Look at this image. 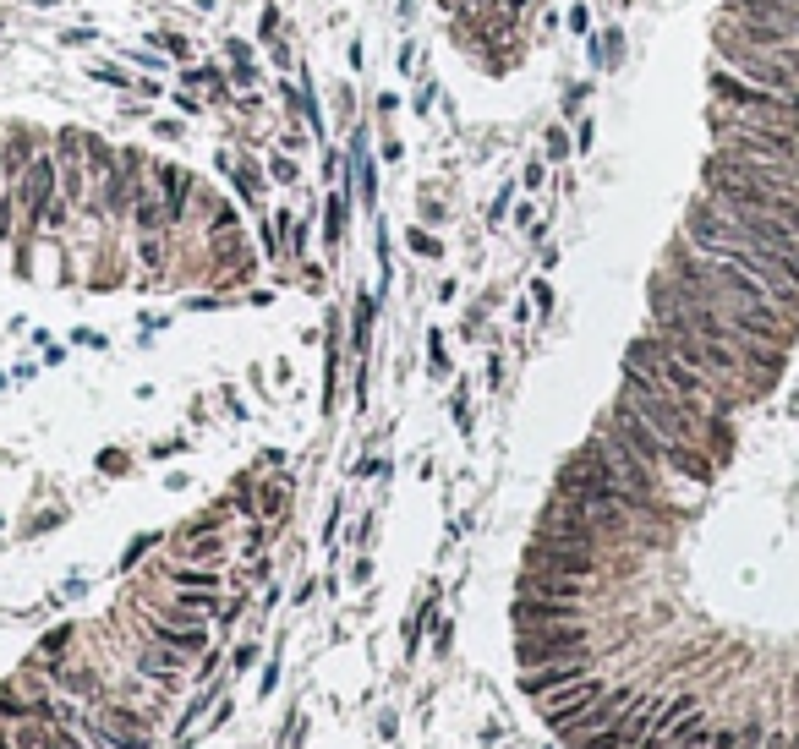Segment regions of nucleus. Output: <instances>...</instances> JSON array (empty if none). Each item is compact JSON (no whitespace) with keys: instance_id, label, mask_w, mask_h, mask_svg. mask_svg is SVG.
I'll list each match as a JSON object with an SVG mask.
<instances>
[{"instance_id":"23","label":"nucleus","mask_w":799,"mask_h":749,"mask_svg":"<svg viewBox=\"0 0 799 749\" xmlns=\"http://www.w3.org/2000/svg\"><path fill=\"white\" fill-rule=\"evenodd\" d=\"M148 132H154L159 143H181V137H187V126H181V121H170V115H165V121H148Z\"/></svg>"},{"instance_id":"20","label":"nucleus","mask_w":799,"mask_h":749,"mask_svg":"<svg viewBox=\"0 0 799 749\" xmlns=\"http://www.w3.org/2000/svg\"><path fill=\"white\" fill-rule=\"evenodd\" d=\"M55 44H61V50H94V44H99V28L77 22V28H61V33H55Z\"/></svg>"},{"instance_id":"18","label":"nucleus","mask_w":799,"mask_h":749,"mask_svg":"<svg viewBox=\"0 0 799 749\" xmlns=\"http://www.w3.org/2000/svg\"><path fill=\"white\" fill-rule=\"evenodd\" d=\"M170 580H176L181 591H219V575H214V569H187V564H176V569H170Z\"/></svg>"},{"instance_id":"6","label":"nucleus","mask_w":799,"mask_h":749,"mask_svg":"<svg viewBox=\"0 0 799 749\" xmlns=\"http://www.w3.org/2000/svg\"><path fill=\"white\" fill-rule=\"evenodd\" d=\"M148 181H154L159 203H165V230H181L192 219V197H198V175L170 159H148Z\"/></svg>"},{"instance_id":"37","label":"nucleus","mask_w":799,"mask_h":749,"mask_svg":"<svg viewBox=\"0 0 799 749\" xmlns=\"http://www.w3.org/2000/svg\"><path fill=\"white\" fill-rule=\"evenodd\" d=\"M794 749H799V744H794Z\"/></svg>"},{"instance_id":"3","label":"nucleus","mask_w":799,"mask_h":749,"mask_svg":"<svg viewBox=\"0 0 799 749\" xmlns=\"http://www.w3.org/2000/svg\"><path fill=\"white\" fill-rule=\"evenodd\" d=\"M602 432L608 438H619L624 449L635 454V460H646L652 471H679V476H690L696 487H706L717 476V465H712V454L706 449H696V443H668V438H657L652 427H646L635 411H624V405H613V416L602 421Z\"/></svg>"},{"instance_id":"26","label":"nucleus","mask_w":799,"mask_h":749,"mask_svg":"<svg viewBox=\"0 0 799 749\" xmlns=\"http://www.w3.org/2000/svg\"><path fill=\"white\" fill-rule=\"evenodd\" d=\"M148 547H159V536H154V531H148V536H137V542H132V547H126V553H121V569H132V564H137V558H143V553H148Z\"/></svg>"},{"instance_id":"24","label":"nucleus","mask_w":799,"mask_h":749,"mask_svg":"<svg viewBox=\"0 0 799 749\" xmlns=\"http://www.w3.org/2000/svg\"><path fill=\"white\" fill-rule=\"evenodd\" d=\"M258 39H263V44H280V11H274V6H263V22H258Z\"/></svg>"},{"instance_id":"32","label":"nucleus","mask_w":799,"mask_h":749,"mask_svg":"<svg viewBox=\"0 0 799 749\" xmlns=\"http://www.w3.org/2000/svg\"><path fill=\"white\" fill-rule=\"evenodd\" d=\"M269 175H274V181H296V165H291V159H269Z\"/></svg>"},{"instance_id":"14","label":"nucleus","mask_w":799,"mask_h":749,"mask_svg":"<svg viewBox=\"0 0 799 749\" xmlns=\"http://www.w3.org/2000/svg\"><path fill=\"white\" fill-rule=\"evenodd\" d=\"M115 154H121V148L110 143V137H99V132H83V170H88V181H104V175H110V165H115Z\"/></svg>"},{"instance_id":"4","label":"nucleus","mask_w":799,"mask_h":749,"mask_svg":"<svg viewBox=\"0 0 799 749\" xmlns=\"http://www.w3.org/2000/svg\"><path fill=\"white\" fill-rule=\"evenodd\" d=\"M706 197H717L723 208H761V214H778L799 225V192H778V186H756V181H739V175H723L717 165L701 170Z\"/></svg>"},{"instance_id":"10","label":"nucleus","mask_w":799,"mask_h":749,"mask_svg":"<svg viewBox=\"0 0 799 749\" xmlns=\"http://www.w3.org/2000/svg\"><path fill=\"white\" fill-rule=\"evenodd\" d=\"M575 678H586V657H581V662H542V667H526L520 689L537 700V695H548V689H559V684H575Z\"/></svg>"},{"instance_id":"22","label":"nucleus","mask_w":799,"mask_h":749,"mask_svg":"<svg viewBox=\"0 0 799 749\" xmlns=\"http://www.w3.org/2000/svg\"><path fill=\"white\" fill-rule=\"evenodd\" d=\"M285 503H291V487H269V493H263V503H258V509L269 514V520H280V514H285Z\"/></svg>"},{"instance_id":"12","label":"nucleus","mask_w":799,"mask_h":749,"mask_svg":"<svg viewBox=\"0 0 799 749\" xmlns=\"http://www.w3.org/2000/svg\"><path fill=\"white\" fill-rule=\"evenodd\" d=\"M187 662H192L187 651H176V646H159V640H154V646H143V651H137V667H143L148 678H165V684H176V678H181V667H187Z\"/></svg>"},{"instance_id":"27","label":"nucleus","mask_w":799,"mask_h":749,"mask_svg":"<svg viewBox=\"0 0 799 749\" xmlns=\"http://www.w3.org/2000/svg\"><path fill=\"white\" fill-rule=\"evenodd\" d=\"M340 230H345V197L334 192L329 197V241H340Z\"/></svg>"},{"instance_id":"28","label":"nucleus","mask_w":799,"mask_h":749,"mask_svg":"<svg viewBox=\"0 0 799 749\" xmlns=\"http://www.w3.org/2000/svg\"><path fill=\"white\" fill-rule=\"evenodd\" d=\"M542 154H548V159H564V154H570V137H564L559 126H553V132H548V143H542Z\"/></svg>"},{"instance_id":"35","label":"nucleus","mask_w":799,"mask_h":749,"mask_svg":"<svg viewBox=\"0 0 799 749\" xmlns=\"http://www.w3.org/2000/svg\"><path fill=\"white\" fill-rule=\"evenodd\" d=\"M28 11H55V6H66V0H22Z\"/></svg>"},{"instance_id":"7","label":"nucleus","mask_w":799,"mask_h":749,"mask_svg":"<svg viewBox=\"0 0 799 749\" xmlns=\"http://www.w3.org/2000/svg\"><path fill=\"white\" fill-rule=\"evenodd\" d=\"M526 569L537 575H570V580H592L597 575V553L575 542H553V536H537V547L526 553Z\"/></svg>"},{"instance_id":"5","label":"nucleus","mask_w":799,"mask_h":749,"mask_svg":"<svg viewBox=\"0 0 799 749\" xmlns=\"http://www.w3.org/2000/svg\"><path fill=\"white\" fill-rule=\"evenodd\" d=\"M515 651H520V662H526V667H542V662H581V657H586V624L520 629Z\"/></svg>"},{"instance_id":"29","label":"nucleus","mask_w":799,"mask_h":749,"mask_svg":"<svg viewBox=\"0 0 799 749\" xmlns=\"http://www.w3.org/2000/svg\"><path fill=\"white\" fill-rule=\"evenodd\" d=\"M170 99H176V110H181V115H198V110H203V99H198L192 88H176Z\"/></svg>"},{"instance_id":"31","label":"nucleus","mask_w":799,"mask_h":749,"mask_svg":"<svg viewBox=\"0 0 799 749\" xmlns=\"http://www.w3.org/2000/svg\"><path fill=\"white\" fill-rule=\"evenodd\" d=\"M570 28L581 33V39H592V17H586V6H575V11H570Z\"/></svg>"},{"instance_id":"13","label":"nucleus","mask_w":799,"mask_h":749,"mask_svg":"<svg viewBox=\"0 0 799 749\" xmlns=\"http://www.w3.org/2000/svg\"><path fill=\"white\" fill-rule=\"evenodd\" d=\"M581 591H586V580H570V575H537V569H526V580H520V596H553V602H575Z\"/></svg>"},{"instance_id":"19","label":"nucleus","mask_w":799,"mask_h":749,"mask_svg":"<svg viewBox=\"0 0 799 749\" xmlns=\"http://www.w3.org/2000/svg\"><path fill=\"white\" fill-rule=\"evenodd\" d=\"M219 547H225V542H219L214 531H203V536H187V547H181V553H187L192 564H214V558H219Z\"/></svg>"},{"instance_id":"2","label":"nucleus","mask_w":799,"mask_h":749,"mask_svg":"<svg viewBox=\"0 0 799 749\" xmlns=\"http://www.w3.org/2000/svg\"><path fill=\"white\" fill-rule=\"evenodd\" d=\"M624 372H635L641 383H652V389H663V394H674V400L696 405V411H706V416H723L728 405H734L723 389H717V383H706L701 372H690L657 334L635 339V345L624 350Z\"/></svg>"},{"instance_id":"25","label":"nucleus","mask_w":799,"mask_h":749,"mask_svg":"<svg viewBox=\"0 0 799 749\" xmlns=\"http://www.w3.org/2000/svg\"><path fill=\"white\" fill-rule=\"evenodd\" d=\"M258 83V66L252 61H230V88H252Z\"/></svg>"},{"instance_id":"9","label":"nucleus","mask_w":799,"mask_h":749,"mask_svg":"<svg viewBox=\"0 0 799 749\" xmlns=\"http://www.w3.org/2000/svg\"><path fill=\"white\" fill-rule=\"evenodd\" d=\"M515 624L520 629H548V624H581L570 602H553V596H520L515 602Z\"/></svg>"},{"instance_id":"17","label":"nucleus","mask_w":799,"mask_h":749,"mask_svg":"<svg viewBox=\"0 0 799 749\" xmlns=\"http://www.w3.org/2000/svg\"><path fill=\"white\" fill-rule=\"evenodd\" d=\"M143 44H154V50H165V55H170V61H176V66H187V61H192V39H187V33L154 28V33H148V39H143Z\"/></svg>"},{"instance_id":"34","label":"nucleus","mask_w":799,"mask_h":749,"mask_svg":"<svg viewBox=\"0 0 799 749\" xmlns=\"http://www.w3.org/2000/svg\"><path fill=\"white\" fill-rule=\"evenodd\" d=\"M72 339H77V345H94V350H99V345H104V334H94V329H77V334H72Z\"/></svg>"},{"instance_id":"1","label":"nucleus","mask_w":799,"mask_h":749,"mask_svg":"<svg viewBox=\"0 0 799 749\" xmlns=\"http://www.w3.org/2000/svg\"><path fill=\"white\" fill-rule=\"evenodd\" d=\"M619 405H624V411H635L646 427L657 432V438H668V443H696V449L712 443V449H728V432H723V421H717V416H706V411H696V405H685V400H674V394L652 389V383H641L635 372H624Z\"/></svg>"},{"instance_id":"15","label":"nucleus","mask_w":799,"mask_h":749,"mask_svg":"<svg viewBox=\"0 0 799 749\" xmlns=\"http://www.w3.org/2000/svg\"><path fill=\"white\" fill-rule=\"evenodd\" d=\"M83 77H88V83H99V88H115V93H132L137 88V72L126 61H88Z\"/></svg>"},{"instance_id":"30","label":"nucleus","mask_w":799,"mask_h":749,"mask_svg":"<svg viewBox=\"0 0 799 749\" xmlns=\"http://www.w3.org/2000/svg\"><path fill=\"white\" fill-rule=\"evenodd\" d=\"M411 252H422V257H438V241L427 236V230H411Z\"/></svg>"},{"instance_id":"8","label":"nucleus","mask_w":799,"mask_h":749,"mask_svg":"<svg viewBox=\"0 0 799 749\" xmlns=\"http://www.w3.org/2000/svg\"><path fill=\"white\" fill-rule=\"evenodd\" d=\"M148 635H154L159 646H176V651H187V657H203V651H208V629H203V624H187V618L148 613Z\"/></svg>"},{"instance_id":"11","label":"nucleus","mask_w":799,"mask_h":749,"mask_svg":"<svg viewBox=\"0 0 799 749\" xmlns=\"http://www.w3.org/2000/svg\"><path fill=\"white\" fill-rule=\"evenodd\" d=\"M219 170L230 175V186H236L241 203L258 208V197H263V175H258V165H252L247 154H219Z\"/></svg>"},{"instance_id":"33","label":"nucleus","mask_w":799,"mask_h":749,"mask_svg":"<svg viewBox=\"0 0 799 749\" xmlns=\"http://www.w3.org/2000/svg\"><path fill=\"white\" fill-rule=\"evenodd\" d=\"M225 55H230V61H252V44H247V39H230Z\"/></svg>"},{"instance_id":"21","label":"nucleus","mask_w":799,"mask_h":749,"mask_svg":"<svg viewBox=\"0 0 799 749\" xmlns=\"http://www.w3.org/2000/svg\"><path fill=\"white\" fill-rule=\"evenodd\" d=\"M72 635L77 629L72 624H61V629H50V635H44V646H39V657H61L66 646H72Z\"/></svg>"},{"instance_id":"16","label":"nucleus","mask_w":799,"mask_h":749,"mask_svg":"<svg viewBox=\"0 0 799 749\" xmlns=\"http://www.w3.org/2000/svg\"><path fill=\"white\" fill-rule=\"evenodd\" d=\"M55 684L66 689V695H77V700H94L99 706V673H88V667H55Z\"/></svg>"},{"instance_id":"36","label":"nucleus","mask_w":799,"mask_h":749,"mask_svg":"<svg viewBox=\"0 0 799 749\" xmlns=\"http://www.w3.org/2000/svg\"><path fill=\"white\" fill-rule=\"evenodd\" d=\"M0 389H11V378H6V372H0Z\"/></svg>"}]
</instances>
